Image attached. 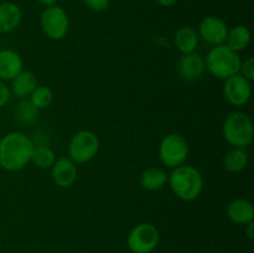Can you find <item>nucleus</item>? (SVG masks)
Returning a JSON list of instances; mask_svg holds the SVG:
<instances>
[{"instance_id": "nucleus-1", "label": "nucleus", "mask_w": 254, "mask_h": 253, "mask_svg": "<svg viewBox=\"0 0 254 253\" xmlns=\"http://www.w3.org/2000/svg\"><path fill=\"white\" fill-rule=\"evenodd\" d=\"M34 141L21 131H11L0 139V168L9 173L24 169L31 160Z\"/></svg>"}, {"instance_id": "nucleus-2", "label": "nucleus", "mask_w": 254, "mask_h": 253, "mask_svg": "<svg viewBox=\"0 0 254 253\" xmlns=\"http://www.w3.org/2000/svg\"><path fill=\"white\" fill-rule=\"evenodd\" d=\"M168 183L175 196L185 202L197 200L203 190V178L200 171L192 165L174 168L168 176Z\"/></svg>"}, {"instance_id": "nucleus-3", "label": "nucleus", "mask_w": 254, "mask_h": 253, "mask_svg": "<svg viewBox=\"0 0 254 253\" xmlns=\"http://www.w3.org/2000/svg\"><path fill=\"white\" fill-rule=\"evenodd\" d=\"M241 56L226 44L212 46L205 56L206 69L218 79H227L240 72Z\"/></svg>"}, {"instance_id": "nucleus-4", "label": "nucleus", "mask_w": 254, "mask_h": 253, "mask_svg": "<svg viewBox=\"0 0 254 253\" xmlns=\"http://www.w3.org/2000/svg\"><path fill=\"white\" fill-rule=\"evenodd\" d=\"M222 134L225 140L233 148H248L254 136L252 119L245 112H232L223 122Z\"/></svg>"}, {"instance_id": "nucleus-5", "label": "nucleus", "mask_w": 254, "mask_h": 253, "mask_svg": "<svg viewBox=\"0 0 254 253\" xmlns=\"http://www.w3.org/2000/svg\"><path fill=\"white\" fill-rule=\"evenodd\" d=\"M189 155V144L183 135L176 133L164 136L159 145V159L161 164L174 169L185 164Z\"/></svg>"}, {"instance_id": "nucleus-6", "label": "nucleus", "mask_w": 254, "mask_h": 253, "mask_svg": "<svg viewBox=\"0 0 254 253\" xmlns=\"http://www.w3.org/2000/svg\"><path fill=\"white\" fill-rule=\"evenodd\" d=\"M99 150V139L92 130H79L68 144V155L76 164L91 161Z\"/></svg>"}, {"instance_id": "nucleus-7", "label": "nucleus", "mask_w": 254, "mask_h": 253, "mask_svg": "<svg viewBox=\"0 0 254 253\" xmlns=\"http://www.w3.org/2000/svg\"><path fill=\"white\" fill-rule=\"evenodd\" d=\"M160 235L158 228L148 222L134 226L128 235V247L133 253H150L158 246Z\"/></svg>"}, {"instance_id": "nucleus-8", "label": "nucleus", "mask_w": 254, "mask_h": 253, "mask_svg": "<svg viewBox=\"0 0 254 253\" xmlns=\"http://www.w3.org/2000/svg\"><path fill=\"white\" fill-rule=\"evenodd\" d=\"M44 34L51 40H62L66 37L69 29V19L62 7L52 5L42 11L40 19Z\"/></svg>"}, {"instance_id": "nucleus-9", "label": "nucleus", "mask_w": 254, "mask_h": 253, "mask_svg": "<svg viewBox=\"0 0 254 253\" xmlns=\"http://www.w3.org/2000/svg\"><path fill=\"white\" fill-rule=\"evenodd\" d=\"M252 94L251 82L240 73L225 79L223 97L233 107H242L248 103Z\"/></svg>"}, {"instance_id": "nucleus-10", "label": "nucleus", "mask_w": 254, "mask_h": 253, "mask_svg": "<svg viewBox=\"0 0 254 253\" xmlns=\"http://www.w3.org/2000/svg\"><path fill=\"white\" fill-rule=\"evenodd\" d=\"M198 32L207 44L217 46V45H222L226 42L228 27L226 22L220 17L207 16L201 21Z\"/></svg>"}, {"instance_id": "nucleus-11", "label": "nucleus", "mask_w": 254, "mask_h": 253, "mask_svg": "<svg viewBox=\"0 0 254 253\" xmlns=\"http://www.w3.org/2000/svg\"><path fill=\"white\" fill-rule=\"evenodd\" d=\"M206 71L205 57L197 52L184 54L178 63V72L180 77L185 81H195L198 79Z\"/></svg>"}, {"instance_id": "nucleus-12", "label": "nucleus", "mask_w": 254, "mask_h": 253, "mask_svg": "<svg viewBox=\"0 0 254 253\" xmlns=\"http://www.w3.org/2000/svg\"><path fill=\"white\" fill-rule=\"evenodd\" d=\"M78 170L74 161L69 158H59L51 166V176L54 183L60 188H69L77 180Z\"/></svg>"}, {"instance_id": "nucleus-13", "label": "nucleus", "mask_w": 254, "mask_h": 253, "mask_svg": "<svg viewBox=\"0 0 254 253\" xmlns=\"http://www.w3.org/2000/svg\"><path fill=\"white\" fill-rule=\"evenodd\" d=\"M21 71H24L21 56L11 49L0 50V79L11 82Z\"/></svg>"}, {"instance_id": "nucleus-14", "label": "nucleus", "mask_w": 254, "mask_h": 253, "mask_svg": "<svg viewBox=\"0 0 254 253\" xmlns=\"http://www.w3.org/2000/svg\"><path fill=\"white\" fill-rule=\"evenodd\" d=\"M227 216L233 223L247 225L254 220V207L246 198H235L227 206Z\"/></svg>"}, {"instance_id": "nucleus-15", "label": "nucleus", "mask_w": 254, "mask_h": 253, "mask_svg": "<svg viewBox=\"0 0 254 253\" xmlns=\"http://www.w3.org/2000/svg\"><path fill=\"white\" fill-rule=\"evenodd\" d=\"M22 11L14 2L0 4V34H9L20 25Z\"/></svg>"}, {"instance_id": "nucleus-16", "label": "nucleus", "mask_w": 254, "mask_h": 253, "mask_svg": "<svg viewBox=\"0 0 254 253\" xmlns=\"http://www.w3.org/2000/svg\"><path fill=\"white\" fill-rule=\"evenodd\" d=\"M37 87V78L34 72L31 71H21L14 79L11 81L10 91L14 96L19 98L25 99L30 97L35 88Z\"/></svg>"}, {"instance_id": "nucleus-17", "label": "nucleus", "mask_w": 254, "mask_h": 253, "mask_svg": "<svg viewBox=\"0 0 254 253\" xmlns=\"http://www.w3.org/2000/svg\"><path fill=\"white\" fill-rule=\"evenodd\" d=\"M174 44L183 55L195 52L198 46V34L192 27L183 26L175 32Z\"/></svg>"}, {"instance_id": "nucleus-18", "label": "nucleus", "mask_w": 254, "mask_h": 253, "mask_svg": "<svg viewBox=\"0 0 254 253\" xmlns=\"http://www.w3.org/2000/svg\"><path fill=\"white\" fill-rule=\"evenodd\" d=\"M250 42H251L250 29H248L247 26H245V25H237V26L228 30L227 39H226L225 44L227 45L231 50H233V51L241 52L245 49H247Z\"/></svg>"}, {"instance_id": "nucleus-19", "label": "nucleus", "mask_w": 254, "mask_h": 253, "mask_svg": "<svg viewBox=\"0 0 254 253\" xmlns=\"http://www.w3.org/2000/svg\"><path fill=\"white\" fill-rule=\"evenodd\" d=\"M168 183V175L160 168H149L144 170L140 175V185L145 190H160Z\"/></svg>"}, {"instance_id": "nucleus-20", "label": "nucleus", "mask_w": 254, "mask_h": 253, "mask_svg": "<svg viewBox=\"0 0 254 253\" xmlns=\"http://www.w3.org/2000/svg\"><path fill=\"white\" fill-rule=\"evenodd\" d=\"M250 161V155L247 150L242 148H233L223 158V166L230 173H240L245 170Z\"/></svg>"}, {"instance_id": "nucleus-21", "label": "nucleus", "mask_w": 254, "mask_h": 253, "mask_svg": "<svg viewBox=\"0 0 254 253\" xmlns=\"http://www.w3.org/2000/svg\"><path fill=\"white\" fill-rule=\"evenodd\" d=\"M56 160L54 150L49 145H35L30 163L40 169H49Z\"/></svg>"}, {"instance_id": "nucleus-22", "label": "nucleus", "mask_w": 254, "mask_h": 253, "mask_svg": "<svg viewBox=\"0 0 254 253\" xmlns=\"http://www.w3.org/2000/svg\"><path fill=\"white\" fill-rule=\"evenodd\" d=\"M54 101V93L47 86H37L30 94V102L36 107L37 109H45L51 106Z\"/></svg>"}, {"instance_id": "nucleus-23", "label": "nucleus", "mask_w": 254, "mask_h": 253, "mask_svg": "<svg viewBox=\"0 0 254 253\" xmlns=\"http://www.w3.org/2000/svg\"><path fill=\"white\" fill-rule=\"evenodd\" d=\"M15 114L16 118L19 119L21 123L30 124L34 123L39 117V109L34 106L30 101L27 99H21L17 104L16 109H15Z\"/></svg>"}, {"instance_id": "nucleus-24", "label": "nucleus", "mask_w": 254, "mask_h": 253, "mask_svg": "<svg viewBox=\"0 0 254 253\" xmlns=\"http://www.w3.org/2000/svg\"><path fill=\"white\" fill-rule=\"evenodd\" d=\"M238 73L241 76L245 77L248 81H253L254 79V59L253 57H248L245 61L241 62L240 66V72Z\"/></svg>"}, {"instance_id": "nucleus-25", "label": "nucleus", "mask_w": 254, "mask_h": 253, "mask_svg": "<svg viewBox=\"0 0 254 253\" xmlns=\"http://www.w3.org/2000/svg\"><path fill=\"white\" fill-rule=\"evenodd\" d=\"M86 6L94 12H103L109 7L111 0H83Z\"/></svg>"}, {"instance_id": "nucleus-26", "label": "nucleus", "mask_w": 254, "mask_h": 253, "mask_svg": "<svg viewBox=\"0 0 254 253\" xmlns=\"http://www.w3.org/2000/svg\"><path fill=\"white\" fill-rule=\"evenodd\" d=\"M10 97H11V91H10V87L7 86L6 82H4L0 79V108L4 106H6L7 102L10 101Z\"/></svg>"}, {"instance_id": "nucleus-27", "label": "nucleus", "mask_w": 254, "mask_h": 253, "mask_svg": "<svg viewBox=\"0 0 254 253\" xmlns=\"http://www.w3.org/2000/svg\"><path fill=\"white\" fill-rule=\"evenodd\" d=\"M246 226V235H247V237L250 238V240H252V238L254 237V222L252 221V222L247 223Z\"/></svg>"}, {"instance_id": "nucleus-28", "label": "nucleus", "mask_w": 254, "mask_h": 253, "mask_svg": "<svg viewBox=\"0 0 254 253\" xmlns=\"http://www.w3.org/2000/svg\"><path fill=\"white\" fill-rule=\"evenodd\" d=\"M155 1L158 2L159 5H161V6L169 7V6H173L178 0H155Z\"/></svg>"}, {"instance_id": "nucleus-29", "label": "nucleus", "mask_w": 254, "mask_h": 253, "mask_svg": "<svg viewBox=\"0 0 254 253\" xmlns=\"http://www.w3.org/2000/svg\"><path fill=\"white\" fill-rule=\"evenodd\" d=\"M57 0H37V2L41 5H44V6L49 7V6H52V5H55V2H56Z\"/></svg>"}]
</instances>
